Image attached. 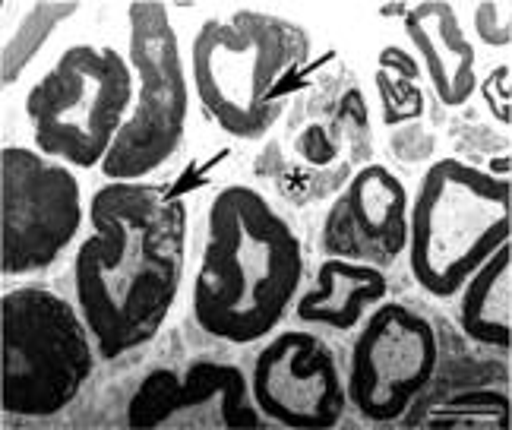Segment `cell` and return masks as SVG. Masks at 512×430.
Returning <instances> with one entry per match:
<instances>
[{
  "mask_svg": "<svg viewBox=\"0 0 512 430\" xmlns=\"http://www.w3.org/2000/svg\"><path fill=\"white\" fill-rule=\"evenodd\" d=\"M92 234L73 257L76 307L114 361L162 332L187 266V206L149 181H108L89 200Z\"/></svg>",
  "mask_w": 512,
  "mask_h": 430,
  "instance_id": "obj_1",
  "label": "cell"
},
{
  "mask_svg": "<svg viewBox=\"0 0 512 430\" xmlns=\"http://www.w3.org/2000/svg\"><path fill=\"white\" fill-rule=\"evenodd\" d=\"M304 279V250L285 215L256 187L228 184L206 212V244L193 276V317L212 339H269Z\"/></svg>",
  "mask_w": 512,
  "mask_h": 430,
  "instance_id": "obj_2",
  "label": "cell"
},
{
  "mask_svg": "<svg viewBox=\"0 0 512 430\" xmlns=\"http://www.w3.org/2000/svg\"><path fill=\"white\" fill-rule=\"evenodd\" d=\"M310 54L307 32L291 19L238 10L212 16L196 29L190 45V80L206 114L228 136L256 143L279 121L282 105L272 99L288 73Z\"/></svg>",
  "mask_w": 512,
  "mask_h": 430,
  "instance_id": "obj_3",
  "label": "cell"
},
{
  "mask_svg": "<svg viewBox=\"0 0 512 430\" xmlns=\"http://www.w3.org/2000/svg\"><path fill=\"white\" fill-rule=\"evenodd\" d=\"M512 238V184L459 159L433 162L408 212V269L452 298Z\"/></svg>",
  "mask_w": 512,
  "mask_h": 430,
  "instance_id": "obj_4",
  "label": "cell"
},
{
  "mask_svg": "<svg viewBox=\"0 0 512 430\" xmlns=\"http://www.w3.org/2000/svg\"><path fill=\"white\" fill-rule=\"evenodd\" d=\"M4 383L0 408L13 418H54L92 380L98 345L83 310L54 288L4 291Z\"/></svg>",
  "mask_w": 512,
  "mask_h": 430,
  "instance_id": "obj_5",
  "label": "cell"
},
{
  "mask_svg": "<svg viewBox=\"0 0 512 430\" xmlns=\"http://www.w3.org/2000/svg\"><path fill=\"white\" fill-rule=\"evenodd\" d=\"M136 102L130 57L108 45H70L26 92L35 149L70 168H102Z\"/></svg>",
  "mask_w": 512,
  "mask_h": 430,
  "instance_id": "obj_6",
  "label": "cell"
},
{
  "mask_svg": "<svg viewBox=\"0 0 512 430\" xmlns=\"http://www.w3.org/2000/svg\"><path fill=\"white\" fill-rule=\"evenodd\" d=\"M127 57L136 73V102L102 165L108 181H143L181 149L190 117V86L168 7L136 0L127 7Z\"/></svg>",
  "mask_w": 512,
  "mask_h": 430,
  "instance_id": "obj_7",
  "label": "cell"
},
{
  "mask_svg": "<svg viewBox=\"0 0 512 430\" xmlns=\"http://www.w3.org/2000/svg\"><path fill=\"white\" fill-rule=\"evenodd\" d=\"M0 266L4 276H29L61 260L83 228V187L70 165L29 146L0 152Z\"/></svg>",
  "mask_w": 512,
  "mask_h": 430,
  "instance_id": "obj_8",
  "label": "cell"
},
{
  "mask_svg": "<svg viewBox=\"0 0 512 430\" xmlns=\"http://www.w3.org/2000/svg\"><path fill=\"white\" fill-rule=\"evenodd\" d=\"M437 364L440 342L433 326L405 304L383 301L351 345L348 402L367 421H399L433 380Z\"/></svg>",
  "mask_w": 512,
  "mask_h": 430,
  "instance_id": "obj_9",
  "label": "cell"
},
{
  "mask_svg": "<svg viewBox=\"0 0 512 430\" xmlns=\"http://www.w3.org/2000/svg\"><path fill=\"white\" fill-rule=\"evenodd\" d=\"M263 412L238 364L193 361L184 374L155 367L127 402L133 430H256Z\"/></svg>",
  "mask_w": 512,
  "mask_h": 430,
  "instance_id": "obj_10",
  "label": "cell"
},
{
  "mask_svg": "<svg viewBox=\"0 0 512 430\" xmlns=\"http://www.w3.org/2000/svg\"><path fill=\"white\" fill-rule=\"evenodd\" d=\"M250 393L269 421L294 430L336 427L348 405V386L332 351L304 329H285L266 339L253 361Z\"/></svg>",
  "mask_w": 512,
  "mask_h": 430,
  "instance_id": "obj_11",
  "label": "cell"
},
{
  "mask_svg": "<svg viewBox=\"0 0 512 430\" xmlns=\"http://www.w3.org/2000/svg\"><path fill=\"white\" fill-rule=\"evenodd\" d=\"M408 212V190L396 174L386 165H364L329 212L326 244L332 247L339 238L351 234V238L367 241L392 260L408 250Z\"/></svg>",
  "mask_w": 512,
  "mask_h": 430,
  "instance_id": "obj_12",
  "label": "cell"
},
{
  "mask_svg": "<svg viewBox=\"0 0 512 430\" xmlns=\"http://www.w3.org/2000/svg\"><path fill=\"white\" fill-rule=\"evenodd\" d=\"M405 35L415 45L440 105L462 108L478 89V51L459 13L446 0H424L405 13Z\"/></svg>",
  "mask_w": 512,
  "mask_h": 430,
  "instance_id": "obj_13",
  "label": "cell"
},
{
  "mask_svg": "<svg viewBox=\"0 0 512 430\" xmlns=\"http://www.w3.org/2000/svg\"><path fill=\"white\" fill-rule=\"evenodd\" d=\"M386 295L389 279L383 276V269L329 257L317 272V282L301 291L298 301H294V314L304 323H320L348 332L361 326L367 310L380 307Z\"/></svg>",
  "mask_w": 512,
  "mask_h": 430,
  "instance_id": "obj_14",
  "label": "cell"
},
{
  "mask_svg": "<svg viewBox=\"0 0 512 430\" xmlns=\"http://www.w3.org/2000/svg\"><path fill=\"white\" fill-rule=\"evenodd\" d=\"M459 323L481 345H512V244L506 241L462 288Z\"/></svg>",
  "mask_w": 512,
  "mask_h": 430,
  "instance_id": "obj_15",
  "label": "cell"
},
{
  "mask_svg": "<svg viewBox=\"0 0 512 430\" xmlns=\"http://www.w3.org/2000/svg\"><path fill=\"white\" fill-rule=\"evenodd\" d=\"M427 427L440 430H509L512 427V396L497 389H468L452 393L433 408Z\"/></svg>",
  "mask_w": 512,
  "mask_h": 430,
  "instance_id": "obj_16",
  "label": "cell"
},
{
  "mask_svg": "<svg viewBox=\"0 0 512 430\" xmlns=\"http://www.w3.org/2000/svg\"><path fill=\"white\" fill-rule=\"evenodd\" d=\"M80 10V4H32L26 16L19 19L13 35L4 42V86H13L32 57L42 51L54 26H61L70 13Z\"/></svg>",
  "mask_w": 512,
  "mask_h": 430,
  "instance_id": "obj_17",
  "label": "cell"
},
{
  "mask_svg": "<svg viewBox=\"0 0 512 430\" xmlns=\"http://www.w3.org/2000/svg\"><path fill=\"white\" fill-rule=\"evenodd\" d=\"M500 4H478L475 29L487 45H506L512 38V13L503 16Z\"/></svg>",
  "mask_w": 512,
  "mask_h": 430,
  "instance_id": "obj_18",
  "label": "cell"
},
{
  "mask_svg": "<svg viewBox=\"0 0 512 430\" xmlns=\"http://www.w3.org/2000/svg\"><path fill=\"white\" fill-rule=\"evenodd\" d=\"M509 351H512V345H509Z\"/></svg>",
  "mask_w": 512,
  "mask_h": 430,
  "instance_id": "obj_19",
  "label": "cell"
}]
</instances>
